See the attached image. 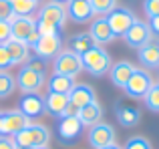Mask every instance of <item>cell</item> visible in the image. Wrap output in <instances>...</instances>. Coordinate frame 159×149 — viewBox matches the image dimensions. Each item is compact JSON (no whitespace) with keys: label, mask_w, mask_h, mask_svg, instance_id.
<instances>
[{"label":"cell","mask_w":159,"mask_h":149,"mask_svg":"<svg viewBox=\"0 0 159 149\" xmlns=\"http://www.w3.org/2000/svg\"><path fill=\"white\" fill-rule=\"evenodd\" d=\"M133 71H135V65H133L131 61H119V63H115L111 67V71H109L111 83L115 87H119V89H125V85H127V81L131 79Z\"/></svg>","instance_id":"cell-18"},{"label":"cell","mask_w":159,"mask_h":149,"mask_svg":"<svg viewBox=\"0 0 159 149\" xmlns=\"http://www.w3.org/2000/svg\"><path fill=\"white\" fill-rule=\"evenodd\" d=\"M14 81H16V89L22 91V95H32V93H39L40 89H44L47 73H39L34 69H30L28 65H22L18 74L14 77Z\"/></svg>","instance_id":"cell-4"},{"label":"cell","mask_w":159,"mask_h":149,"mask_svg":"<svg viewBox=\"0 0 159 149\" xmlns=\"http://www.w3.org/2000/svg\"><path fill=\"white\" fill-rule=\"evenodd\" d=\"M10 26H12V38L22 40L28 47H32L36 38L40 36L36 30V18H32V16H12Z\"/></svg>","instance_id":"cell-6"},{"label":"cell","mask_w":159,"mask_h":149,"mask_svg":"<svg viewBox=\"0 0 159 149\" xmlns=\"http://www.w3.org/2000/svg\"><path fill=\"white\" fill-rule=\"evenodd\" d=\"M89 36L93 38V43H95V44H99V47L111 44L113 40L117 38L115 32H113V30H111V26H109V22H107L105 16H101V18H95L93 22H91Z\"/></svg>","instance_id":"cell-14"},{"label":"cell","mask_w":159,"mask_h":149,"mask_svg":"<svg viewBox=\"0 0 159 149\" xmlns=\"http://www.w3.org/2000/svg\"><path fill=\"white\" fill-rule=\"evenodd\" d=\"M89 143L93 149H103L107 145H111V143H115V129H113V125H109V123L101 121L97 123V125H93L89 129Z\"/></svg>","instance_id":"cell-11"},{"label":"cell","mask_w":159,"mask_h":149,"mask_svg":"<svg viewBox=\"0 0 159 149\" xmlns=\"http://www.w3.org/2000/svg\"><path fill=\"white\" fill-rule=\"evenodd\" d=\"M32 51H34V56L40 61H51L61 52L62 48V38L61 34H40L36 38V43L32 44Z\"/></svg>","instance_id":"cell-9"},{"label":"cell","mask_w":159,"mask_h":149,"mask_svg":"<svg viewBox=\"0 0 159 149\" xmlns=\"http://www.w3.org/2000/svg\"><path fill=\"white\" fill-rule=\"evenodd\" d=\"M2 121H4V113L0 111V135H2Z\"/></svg>","instance_id":"cell-39"},{"label":"cell","mask_w":159,"mask_h":149,"mask_svg":"<svg viewBox=\"0 0 159 149\" xmlns=\"http://www.w3.org/2000/svg\"><path fill=\"white\" fill-rule=\"evenodd\" d=\"M143 12L147 18L159 16V0H143Z\"/></svg>","instance_id":"cell-31"},{"label":"cell","mask_w":159,"mask_h":149,"mask_svg":"<svg viewBox=\"0 0 159 149\" xmlns=\"http://www.w3.org/2000/svg\"><path fill=\"white\" fill-rule=\"evenodd\" d=\"M66 16L75 24H87V22H93L95 12L91 8L89 0H69L66 2Z\"/></svg>","instance_id":"cell-12"},{"label":"cell","mask_w":159,"mask_h":149,"mask_svg":"<svg viewBox=\"0 0 159 149\" xmlns=\"http://www.w3.org/2000/svg\"><path fill=\"white\" fill-rule=\"evenodd\" d=\"M81 63H83V71H87L89 74H93V77H105L113 67L111 55L103 47H99V44H95L93 48L83 52Z\"/></svg>","instance_id":"cell-3"},{"label":"cell","mask_w":159,"mask_h":149,"mask_svg":"<svg viewBox=\"0 0 159 149\" xmlns=\"http://www.w3.org/2000/svg\"><path fill=\"white\" fill-rule=\"evenodd\" d=\"M66 6L58 2H47L44 6L39 8L36 16V30L39 34H58L66 22Z\"/></svg>","instance_id":"cell-1"},{"label":"cell","mask_w":159,"mask_h":149,"mask_svg":"<svg viewBox=\"0 0 159 149\" xmlns=\"http://www.w3.org/2000/svg\"><path fill=\"white\" fill-rule=\"evenodd\" d=\"M6 48H8V55L12 59V65H26L28 59H30V47L22 40H16V38H10L6 43Z\"/></svg>","instance_id":"cell-22"},{"label":"cell","mask_w":159,"mask_h":149,"mask_svg":"<svg viewBox=\"0 0 159 149\" xmlns=\"http://www.w3.org/2000/svg\"><path fill=\"white\" fill-rule=\"evenodd\" d=\"M79 121L83 123V127H93V125H97V123H101L103 121V107L99 105L97 101H93V103H89V105H85V107H81L79 109Z\"/></svg>","instance_id":"cell-21"},{"label":"cell","mask_w":159,"mask_h":149,"mask_svg":"<svg viewBox=\"0 0 159 149\" xmlns=\"http://www.w3.org/2000/svg\"><path fill=\"white\" fill-rule=\"evenodd\" d=\"M93 47H95V43L89 36V32H85V34H75V36L69 38V51L77 52L79 56H81L83 52H87L89 48H93Z\"/></svg>","instance_id":"cell-26"},{"label":"cell","mask_w":159,"mask_h":149,"mask_svg":"<svg viewBox=\"0 0 159 149\" xmlns=\"http://www.w3.org/2000/svg\"><path fill=\"white\" fill-rule=\"evenodd\" d=\"M10 67H14V65H12L10 55H8V48L6 44H0V71H8Z\"/></svg>","instance_id":"cell-33"},{"label":"cell","mask_w":159,"mask_h":149,"mask_svg":"<svg viewBox=\"0 0 159 149\" xmlns=\"http://www.w3.org/2000/svg\"><path fill=\"white\" fill-rule=\"evenodd\" d=\"M69 105V95H54V93H48L44 97V111L52 115V117H58L61 119L65 115V109Z\"/></svg>","instance_id":"cell-24"},{"label":"cell","mask_w":159,"mask_h":149,"mask_svg":"<svg viewBox=\"0 0 159 149\" xmlns=\"http://www.w3.org/2000/svg\"><path fill=\"white\" fill-rule=\"evenodd\" d=\"M155 85H157V89H159V83H155Z\"/></svg>","instance_id":"cell-42"},{"label":"cell","mask_w":159,"mask_h":149,"mask_svg":"<svg viewBox=\"0 0 159 149\" xmlns=\"http://www.w3.org/2000/svg\"><path fill=\"white\" fill-rule=\"evenodd\" d=\"M137 56H139L141 65L147 69H159V40H149L141 48H137Z\"/></svg>","instance_id":"cell-19"},{"label":"cell","mask_w":159,"mask_h":149,"mask_svg":"<svg viewBox=\"0 0 159 149\" xmlns=\"http://www.w3.org/2000/svg\"><path fill=\"white\" fill-rule=\"evenodd\" d=\"M143 101H145V107H147L149 111L159 113V89H157L155 83H153V87L149 89V93L143 97Z\"/></svg>","instance_id":"cell-29"},{"label":"cell","mask_w":159,"mask_h":149,"mask_svg":"<svg viewBox=\"0 0 159 149\" xmlns=\"http://www.w3.org/2000/svg\"><path fill=\"white\" fill-rule=\"evenodd\" d=\"M18 111L22 115H26L28 119H36L44 113V99L40 97L39 93L32 95H24L18 101Z\"/></svg>","instance_id":"cell-16"},{"label":"cell","mask_w":159,"mask_h":149,"mask_svg":"<svg viewBox=\"0 0 159 149\" xmlns=\"http://www.w3.org/2000/svg\"><path fill=\"white\" fill-rule=\"evenodd\" d=\"M69 101L73 103L75 107H85V105H89V103H93V101H97V95H95V89L93 87H89V85H75L73 87V91L69 93Z\"/></svg>","instance_id":"cell-20"},{"label":"cell","mask_w":159,"mask_h":149,"mask_svg":"<svg viewBox=\"0 0 159 149\" xmlns=\"http://www.w3.org/2000/svg\"><path fill=\"white\" fill-rule=\"evenodd\" d=\"M109 26H111V30L115 32L117 38H123L125 32L131 28V24L137 20L135 12L131 10V8H125V6H115L111 12L105 16Z\"/></svg>","instance_id":"cell-7"},{"label":"cell","mask_w":159,"mask_h":149,"mask_svg":"<svg viewBox=\"0 0 159 149\" xmlns=\"http://www.w3.org/2000/svg\"><path fill=\"white\" fill-rule=\"evenodd\" d=\"M0 149H16V143L12 137H4L0 135Z\"/></svg>","instance_id":"cell-36"},{"label":"cell","mask_w":159,"mask_h":149,"mask_svg":"<svg viewBox=\"0 0 159 149\" xmlns=\"http://www.w3.org/2000/svg\"><path fill=\"white\" fill-rule=\"evenodd\" d=\"M28 67L30 69H34V71H39V73H44V61H40V59H28Z\"/></svg>","instance_id":"cell-35"},{"label":"cell","mask_w":159,"mask_h":149,"mask_svg":"<svg viewBox=\"0 0 159 149\" xmlns=\"http://www.w3.org/2000/svg\"><path fill=\"white\" fill-rule=\"evenodd\" d=\"M14 12H12V6L8 0H0V20H12Z\"/></svg>","instance_id":"cell-34"},{"label":"cell","mask_w":159,"mask_h":149,"mask_svg":"<svg viewBox=\"0 0 159 149\" xmlns=\"http://www.w3.org/2000/svg\"><path fill=\"white\" fill-rule=\"evenodd\" d=\"M123 40L131 48H141L143 44H147L149 40H153V32H151V28H149L147 22H143V20L137 18L135 22L131 24V28L125 32Z\"/></svg>","instance_id":"cell-10"},{"label":"cell","mask_w":159,"mask_h":149,"mask_svg":"<svg viewBox=\"0 0 159 149\" xmlns=\"http://www.w3.org/2000/svg\"><path fill=\"white\" fill-rule=\"evenodd\" d=\"M12 139H14V143L18 147H24V149L48 147V143H51V131L43 123H30L20 133H16Z\"/></svg>","instance_id":"cell-2"},{"label":"cell","mask_w":159,"mask_h":149,"mask_svg":"<svg viewBox=\"0 0 159 149\" xmlns=\"http://www.w3.org/2000/svg\"><path fill=\"white\" fill-rule=\"evenodd\" d=\"M52 69L57 74H65V77H73L77 79L83 71V63H81V56L73 51H61L57 56H54V63Z\"/></svg>","instance_id":"cell-8"},{"label":"cell","mask_w":159,"mask_h":149,"mask_svg":"<svg viewBox=\"0 0 159 149\" xmlns=\"http://www.w3.org/2000/svg\"><path fill=\"white\" fill-rule=\"evenodd\" d=\"M30 119L26 115H22L18 109L14 111H4V121H2V135L4 137H14L16 133L24 129L26 125H30Z\"/></svg>","instance_id":"cell-13"},{"label":"cell","mask_w":159,"mask_h":149,"mask_svg":"<svg viewBox=\"0 0 159 149\" xmlns=\"http://www.w3.org/2000/svg\"><path fill=\"white\" fill-rule=\"evenodd\" d=\"M16 89V81L8 71H0V99H8Z\"/></svg>","instance_id":"cell-27"},{"label":"cell","mask_w":159,"mask_h":149,"mask_svg":"<svg viewBox=\"0 0 159 149\" xmlns=\"http://www.w3.org/2000/svg\"><path fill=\"white\" fill-rule=\"evenodd\" d=\"M81 131H83V123L79 121V117H61L58 119V125H57L58 139L70 143L81 135Z\"/></svg>","instance_id":"cell-15"},{"label":"cell","mask_w":159,"mask_h":149,"mask_svg":"<svg viewBox=\"0 0 159 149\" xmlns=\"http://www.w3.org/2000/svg\"><path fill=\"white\" fill-rule=\"evenodd\" d=\"M10 38H12L10 20H0V44H6Z\"/></svg>","instance_id":"cell-32"},{"label":"cell","mask_w":159,"mask_h":149,"mask_svg":"<svg viewBox=\"0 0 159 149\" xmlns=\"http://www.w3.org/2000/svg\"><path fill=\"white\" fill-rule=\"evenodd\" d=\"M123 149H153V145H151V141H149L147 137H143V135H133V137H129L127 141H125Z\"/></svg>","instance_id":"cell-30"},{"label":"cell","mask_w":159,"mask_h":149,"mask_svg":"<svg viewBox=\"0 0 159 149\" xmlns=\"http://www.w3.org/2000/svg\"><path fill=\"white\" fill-rule=\"evenodd\" d=\"M89 2H91L93 12L99 14V16H107L109 12L117 6V0H89Z\"/></svg>","instance_id":"cell-28"},{"label":"cell","mask_w":159,"mask_h":149,"mask_svg":"<svg viewBox=\"0 0 159 149\" xmlns=\"http://www.w3.org/2000/svg\"><path fill=\"white\" fill-rule=\"evenodd\" d=\"M52 2H58V4H66L69 0H52Z\"/></svg>","instance_id":"cell-40"},{"label":"cell","mask_w":159,"mask_h":149,"mask_svg":"<svg viewBox=\"0 0 159 149\" xmlns=\"http://www.w3.org/2000/svg\"><path fill=\"white\" fill-rule=\"evenodd\" d=\"M153 87V77L147 69H141V67H135L131 79L127 81L125 85V95L131 99H143L145 95L149 93V89Z\"/></svg>","instance_id":"cell-5"},{"label":"cell","mask_w":159,"mask_h":149,"mask_svg":"<svg viewBox=\"0 0 159 149\" xmlns=\"http://www.w3.org/2000/svg\"><path fill=\"white\" fill-rule=\"evenodd\" d=\"M147 24H149V28H151L153 36H159V16H153V18H149Z\"/></svg>","instance_id":"cell-37"},{"label":"cell","mask_w":159,"mask_h":149,"mask_svg":"<svg viewBox=\"0 0 159 149\" xmlns=\"http://www.w3.org/2000/svg\"><path fill=\"white\" fill-rule=\"evenodd\" d=\"M39 149H51V147H39Z\"/></svg>","instance_id":"cell-41"},{"label":"cell","mask_w":159,"mask_h":149,"mask_svg":"<svg viewBox=\"0 0 159 149\" xmlns=\"http://www.w3.org/2000/svg\"><path fill=\"white\" fill-rule=\"evenodd\" d=\"M103 149H123V147L117 145V143H111V145H107V147H103Z\"/></svg>","instance_id":"cell-38"},{"label":"cell","mask_w":159,"mask_h":149,"mask_svg":"<svg viewBox=\"0 0 159 149\" xmlns=\"http://www.w3.org/2000/svg\"><path fill=\"white\" fill-rule=\"evenodd\" d=\"M73 87H75L73 77H65V74H57V73L47 81L48 93H54V95H69L73 91Z\"/></svg>","instance_id":"cell-23"},{"label":"cell","mask_w":159,"mask_h":149,"mask_svg":"<svg viewBox=\"0 0 159 149\" xmlns=\"http://www.w3.org/2000/svg\"><path fill=\"white\" fill-rule=\"evenodd\" d=\"M14 16H32L39 10L40 0H8Z\"/></svg>","instance_id":"cell-25"},{"label":"cell","mask_w":159,"mask_h":149,"mask_svg":"<svg viewBox=\"0 0 159 149\" xmlns=\"http://www.w3.org/2000/svg\"><path fill=\"white\" fill-rule=\"evenodd\" d=\"M115 117L119 121V125L123 127H137L141 121V111L133 105H127V103H115Z\"/></svg>","instance_id":"cell-17"}]
</instances>
